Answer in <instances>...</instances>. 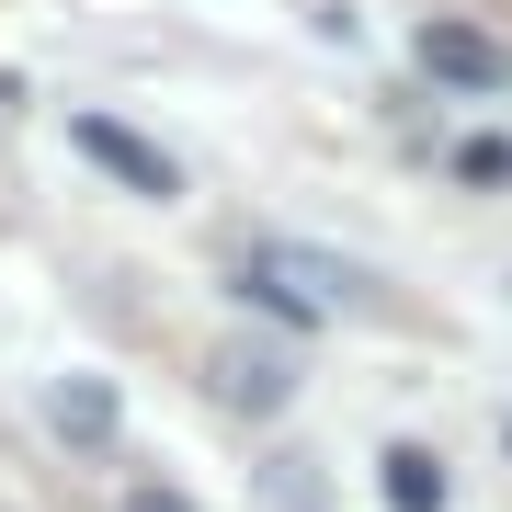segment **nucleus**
Masks as SVG:
<instances>
[{
  "label": "nucleus",
  "mask_w": 512,
  "mask_h": 512,
  "mask_svg": "<svg viewBox=\"0 0 512 512\" xmlns=\"http://www.w3.org/2000/svg\"><path fill=\"white\" fill-rule=\"evenodd\" d=\"M239 296L262 319H285V330H330V319L365 308V274L342 251H308V239H251L239 251Z\"/></svg>",
  "instance_id": "1"
},
{
  "label": "nucleus",
  "mask_w": 512,
  "mask_h": 512,
  "mask_svg": "<svg viewBox=\"0 0 512 512\" xmlns=\"http://www.w3.org/2000/svg\"><path fill=\"white\" fill-rule=\"evenodd\" d=\"M421 69H433L444 92H501V80H512V46L478 35V23H421Z\"/></svg>",
  "instance_id": "2"
},
{
  "label": "nucleus",
  "mask_w": 512,
  "mask_h": 512,
  "mask_svg": "<svg viewBox=\"0 0 512 512\" xmlns=\"http://www.w3.org/2000/svg\"><path fill=\"white\" fill-rule=\"evenodd\" d=\"M69 137L80 148H92V160L114 171V183H126V194H183V171H171V148H148V137H126V126H114V114H69Z\"/></svg>",
  "instance_id": "3"
},
{
  "label": "nucleus",
  "mask_w": 512,
  "mask_h": 512,
  "mask_svg": "<svg viewBox=\"0 0 512 512\" xmlns=\"http://www.w3.org/2000/svg\"><path fill=\"white\" fill-rule=\"evenodd\" d=\"M217 399L251 410V421H274V410L296 399V353H274V342H217Z\"/></svg>",
  "instance_id": "4"
},
{
  "label": "nucleus",
  "mask_w": 512,
  "mask_h": 512,
  "mask_svg": "<svg viewBox=\"0 0 512 512\" xmlns=\"http://www.w3.org/2000/svg\"><path fill=\"white\" fill-rule=\"evenodd\" d=\"M46 433L114 444V387H103V376H57V387H46Z\"/></svg>",
  "instance_id": "5"
},
{
  "label": "nucleus",
  "mask_w": 512,
  "mask_h": 512,
  "mask_svg": "<svg viewBox=\"0 0 512 512\" xmlns=\"http://www.w3.org/2000/svg\"><path fill=\"white\" fill-rule=\"evenodd\" d=\"M376 490H387V512H444V456H433V444H387Z\"/></svg>",
  "instance_id": "6"
},
{
  "label": "nucleus",
  "mask_w": 512,
  "mask_h": 512,
  "mask_svg": "<svg viewBox=\"0 0 512 512\" xmlns=\"http://www.w3.org/2000/svg\"><path fill=\"white\" fill-rule=\"evenodd\" d=\"M456 171H467V183H501V171H512V148H501V137H478V148H456Z\"/></svg>",
  "instance_id": "7"
},
{
  "label": "nucleus",
  "mask_w": 512,
  "mask_h": 512,
  "mask_svg": "<svg viewBox=\"0 0 512 512\" xmlns=\"http://www.w3.org/2000/svg\"><path fill=\"white\" fill-rule=\"evenodd\" d=\"M126 512H194V501H183V490H137Z\"/></svg>",
  "instance_id": "8"
}]
</instances>
